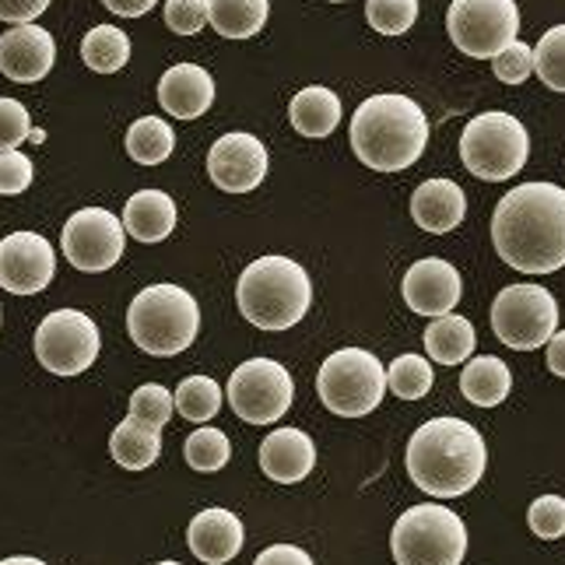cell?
Segmentation results:
<instances>
[{
	"label": "cell",
	"instance_id": "74e56055",
	"mask_svg": "<svg viewBox=\"0 0 565 565\" xmlns=\"http://www.w3.org/2000/svg\"><path fill=\"white\" fill-rule=\"evenodd\" d=\"M32 177H35V166L29 154H22L18 148L0 151V193H4V198L25 193L32 186Z\"/></svg>",
	"mask_w": 565,
	"mask_h": 565
},
{
	"label": "cell",
	"instance_id": "4fadbf2b",
	"mask_svg": "<svg viewBox=\"0 0 565 565\" xmlns=\"http://www.w3.org/2000/svg\"><path fill=\"white\" fill-rule=\"evenodd\" d=\"M127 228L106 207H82L74 211L64 232H61V249L71 267L85 270V275H103V270L116 267L124 257Z\"/></svg>",
	"mask_w": 565,
	"mask_h": 565
},
{
	"label": "cell",
	"instance_id": "277c9868",
	"mask_svg": "<svg viewBox=\"0 0 565 565\" xmlns=\"http://www.w3.org/2000/svg\"><path fill=\"white\" fill-rule=\"evenodd\" d=\"M236 302L243 320H249L253 327L288 330L313 306V281H309L302 264L281 257V253H267L239 275Z\"/></svg>",
	"mask_w": 565,
	"mask_h": 565
},
{
	"label": "cell",
	"instance_id": "5bb4252c",
	"mask_svg": "<svg viewBox=\"0 0 565 565\" xmlns=\"http://www.w3.org/2000/svg\"><path fill=\"white\" fill-rule=\"evenodd\" d=\"M56 275V253L39 232H11L0 239V288L11 296H35Z\"/></svg>",
	"mask_w": 565,
	"mask_h": 565
},
{
	"label": "cell",
	"instance_id": "f1b7e54d",
	"mask_svg": "<svg viewBox=\"0 0 565 565\" xmlns=\"http://www.w3.org/2000/svg\"><path fill=\"white\" fill-rule=\"evenodd\" d=\"M82 61L95 74H116L124 71L130 61V39L116 25H95L82 39Z\"/></svg>",
	"mask_w": 565,
	"mask_h": 565
},
{
	"label": "cell",
	"instance_id": "7c38bea8",
	"mask_svg": "<svg viewBox=\"0 0 565 565\" xmlns=\"http://www.w3.org/2000/svg\"><path fill=\"white\" fill-rule=\"evenodd\" d=\"M446 32L460 53L492 61L520 32L516 0H454L446 11Z\"/></svg>",
	"mask_w": 565,
	"mask_h": 565
},
{
	"label": "cell",
	"instance_id": "52a82bcc",
	"mask_svg": "<svg viewBox=\"0 0 565 565\" xmlns=\"http://www.w3.org/2000/svg\"><path fill=\"white\" fill-rule=\"evenodd\" d=\"M531 138L516 116L510 113H481L460 134L463 169L478 180L502 183L527 166Z\"/></svg>",
	"mask_w": 565,
	"mask_h": 565
},
{
	"label": "cell",
	"instance_id": "ab89813d",
	"mask_svg": "<svg viewBox=\"0 0 565 565\" xmlns=\"http://www.w3.org/2000/svg\"><path fill=\"white\" fill-rule=\"evenodd\" d=\"M207 22V0H166V25L177 35L201 32Z\"/></svg>",
	"mask_w": 565,
	"mask_h": 565
},
{
	"label": "cell",
	"instance_id": "b9f144b4",
	"mask_svg": "<svg viewBox=\"0 0 565 565\" xmlns=\"http://www.w3.org/2000/svg\"><path fill=\"white\" fill-rule=\"evenodd\" d=\"M253 565H313V558H309L302 548H296V544H270V548H264L257 555Z\"/></svg>",
	"mask_w": 565,
	"mask_h": 565
},
{
	"label": "cell",
	"instance_id": "d590c367",
	"mask_svg": "<svg viewBox=\"0 0 565 565\" xmlns=\"http://www.w3.org/2000/svg\"><path fill=\"white\" fill-rule=\"evenodd\" d=\"M492 67H495V77L505 85H523L534 71V50L527 43H520V39H513L510 46L499 50L492 56Z\"/></svg>",
	"mask_w": 565,
	"mask_h": 565
},
{
	"label": "cell",
	"instance_id": "f6af8a7d",
	"mask_svg": "<svg viewBox=\"0 0 565 565\" xmlns=\"http://www.w3.org/2000/svg\"><path fill=\"white\" fill-rule=\"evenodd\" d=\"M0 565H46L43 558H32V555H11V558H4Z\"/></svg>",
	"mask_w": 565,
	"mask_h": 565
},
{
	"label": "cell",
	"instance_id": "836d02e7",
	"mask_svg": "<svg viewBox=\"0 0 565 565\" xmlns=\"http://www.w3.org/2000/svg\"><path fill=\"white\" fill-rule=\"evenodd\" d=\"M365 18L380 35H404L418 18V0H365Z\"/></svg>",
	"mask_w": 565,
	"mask_h": 565
},
{
	"label": "cell",
	"instance_id": "60d3db41",
	"mask_svg": "<svg viewBox=\"0 0 565 565\" xmlns=\"http://www.w3.org/2000/svg\"><path fill=\"white\" fill-rule=\"evenodd\" d=\"M50 8V0H0V22L25 25Z\"/></svg>",
	"mask_w": 565,
	"mask_h": 565
},
{
	"label": "cell",
	"instance_id": "ee69618b",
	"mask_svg": "<svg viewBox=\"0 0 565 565\" xmlns=\"http://www.w3.org/2000/svg\"><path fill=\"white\" fill-rule=\"evenodd\" d=\"M548 369L565 380V330H555L552 341H548Z\"/></svg>",
	"mask_w": 565,
	"mask_h": 565
},
{
	"label": "cell",
	"instance_id": "c3c4849f",
	"mask_svg": "<svg viewBox=\"0 0 565 565\" xmlns=\"http://www.w3.org/2000/svg\"><path fill=\"white\" fill-rule=\"evenodd\" d=\"M0 320H4V309H0Z\"/></svg>",
	"mask_w": 565,
	"mask_h": 565
},
{
	"label": "cell",
	"instance_id": "83f0119b",
	"mask_svg": "<svg viewBox=\"0 0 565 565\" xmlns=\"http://www.w3.org/2000/svg\"><path fill=\"white\" fill-rule=\"evenodd\" d=\"M172 148H177V134L162 116H141L127 130V154L138 166H162Z\"/></svg>",
	"mask_w": 565,
	"mask_h": 565
},
{
	"label": "cell",
	"instance_id": "5b68a950",
	"mask_svg": "<svg viewBox=\"0 0 565 565\" xmlns=\"http://www.w3.org/2000/svg\"><path fill=\"white\" fill-rule=\"evenodd\" d=\"M127 330L134 344L154 359L180 355L201 334V306L186 288L172 281L148 285L127 309Z\"/></svg>",
	"mask_w": 565,
	"mask_h": 565
},
{
	"label": "cell",
	"instance_id": "f546056e",
	"mask_svg": "<svg viewBox=\"0 0 565 565\" xmlns=\"http://www.w3.org/2000/svg\"><path fill=\"white\" fill-rule=\"evenodd\" d=\"M183 454H186V463L193 467V471L214 475V471H222V467L228 463V457H232V443H228V436L222 433V428H214V425H198V428H193V433L186 436Z\"/></svg>",
	"mask_w": 565,
	"mask_h": 565
},
{
	"label": "cell",
	"instance_id": "4316f807",
	"mask_svg": "<svg viewBox=\"0 0 565 565\" xmlns=\"http://www.w3.org/2000/svg\"><path fill=\"white\" fill-rule=\"evenodd\" d=\"M270 0H207V22L228 39H249L267 25Z\"/></svg>",
	"mask_w": 565,
	"mask_h": 565
},
{
	"label": "cell",
	"instance_id": "ffe728a7",
	"mask_svg": "<svg viewBox=\"0 0 565 565\" xmlns=\"http://www.w3.org/2000/svg\"><path fill=\"white\" fill-rule=\"evenodd\" d=\"M159 103L177 120H198L214 103V77L201 64H177L162 74Z\"/></svg>",
	"mask_w": 565,
	"mask_h": 565
},
{
	"label": "cell",
	"instance_id": "603a6c76",
	"mask_svg": "<svg viewBox=\"0 0 565 565\" xmlns=\"http://www.w3.org/2000/svg\"><path fill=\"white\" fill-rule=\"evenodd\" d=\"M288 120L302 138H327L341 124V95L323 85H309L288 103Z\"/></svg>",
	"mask_w": 565,
	"mask_h": 565
},
{
	"label": "cell",
	"instance_id": "e0dca14e",
	"mask_svg": "<svg viewBox=\"0 0 565 565\" xmlns=\"http://www.w3.org/2000/svg\"><path fill=\"white\" fill-rule=\"evenodd\" d=\"M56 43L46 29H35L32 22L14 25L0 35V74L18 85H35L53 71Z\"/></svg>",
	"mask_w": 565,
	"mask_h": 565
},
{
	"label": "cell",
	"instance_id": "e575fe53",
	"mask_svg": "<svg viewBox=\"0 0 565 565\" xmlns=\"http://www.w3.org/2000/svg\"><path fill=\"white\" fill-rule=\"evenodd\" d=\"M172 407H177V401H172V394L159 383H145L130 394V418L145 422L148 428H154V433H162L169 425Z\"/></svg>",
	"mask_w": 565,
	"mask_h": 565
},
{
	"label": "cell",
	"instance_id": "ba28073f",
	"mask_svg": "<svg viewBox=\"0 0 565 565\" xmlns=\"http://www.w3.org/2000/svg\"><path fill=\"white\" fill-rule=\"evenodd\" d=\"M317 394L334 415L362 418L376 412L386 394V369L365 348H341V352L327 355V362L320 365Z\"/></svg>",
	"mask_w": 565,
	"mask_h": 565
},
{
	"label": "cell",
	"instance_id": "8992f818",
	"mask_svg": "<svg viewBox=\"0 0 565 565\" xmlns=\"http://www.w3.org/2000/svg\"><path fill=\"white\" fill-rule=\"evenodd\" d=\"M397 565H460L467 555V527L450 505H412L390 531Z\"/></svg>",
	"mask_w": 565,
	"mask_h": 565
},
{
	"label": "cell",
	"instance_id": "1f68e13d",
	"mask_svg": "<svg viewBox=\"0 0 565 565\" xmlns=\"http://www.w3.org/2000/svg\"><path fill=\"white\" fill-rule=\"evenodd\" d=\"M433 365L422 355H401L386 365V390L397 394L401 401H418L433 390Z\"/></svg>",
	"mask_w": 565,
	"mask_h": 565
},
{
	"label": "cell",
	"instance_id": "44dd1931",
	"mask_svg": "<svg viewBox=\"0 0 565 565\" xmlns=\"http://www.w3.org/2000/svg\"><path fill=\"white\" fill-rule=\"evenodd\" d=\"M467 214V198L454 180H425L412 198V218L433 236L454 232Z\"/></svg>",
	"mask_w": 565,
	"mask_h": 565
},
{
	"label": "cell",
	"instance_id": "f35d334b",
	"mask_svg": "<svg viewBox=\"0 0 565 565\" xmlns=\"http://www.w3.org/2000/svg\"><path fill=\"white\" fill-rule=\"evenodd\" d=\"M32 134V116L18 99H0V151L18 148L29 141Z\"/></svg>",
	"mask_w": 565,
	"mask_h": 565
},
{
	"label": "cell",
	"instance_id": "7dc6e473",
	"mask_svg": "<svg viewBox=\"0 0 565 565\" xmlns=\"http://www.w3.org/2000/svg\"><path fill=\"white\" fill-rule=\"evenodd\" d=\"M330 4H344V0H330Z\"/></svg>",
	"mask_w": 565,
	"mask_h": 565
},
{
	"label": "cell",
	"instance_id": "9a60e30c",
	"mask_svg": "<svg viewBox=\"0 0 565 565\" xmlns=\"http://www.w3.org/2000/svg\"><path fill=\"white\" fill-rule=\"evenodd\" d=\"M207 177L225 193H249L267 177V148L253 134H225L207 151Z\"/></svg>",
	"mask_w": 565,
	"mask_h": 565
},
{
	"label": "cell",
	"instance_id": "8d00e7d4",
	"mask_svg": "<svg viewBox=\"0 0 565 565\" xmlns=\"http://www.w3.org/2000/svg\"><path fill=\"white\" fill-rule=\"evenodd\" d=\"M527 523H531V531L541 537V541H555L565 534V499L558 495H541L531 502V510H527Z\"/></svg>",
	"mask_w": 565,
	"mask_h": 565
},
{
	"label": "cell",
	"instance_id": "bcb514c9",
	"mask_svg": "<svg viewBox=\"0 0 565 565\" xmlns=\"http://www.w3.org/2000/svg\"><path fill=\"white\" fill-rule=\"evenodd\" d=\"M154 565H183V562H177V558H172V562H154Z\"/></svg>",
	"mask_w": 565,
	"mask_h": 565
},
{
	"label": "cell",
	"instance_id": "ac0fdd59",
	"mask_svg": "<svg viewBox=\"0 0 565 565\" xmlns=\"http://www.w3.org/2000/svg\"><path fill=\"white\" fill-rule=\"evenodd\" d=\"M243 520L232 510H222V505L201 510L186 527L190 552L207 565H225L236 558L243 552Z\"/></svg>",
	"mask_w": 565,
	"mask_h": 565
},
{
	"label": "cell",
	"instance_id": "484cf974",
	"mask_svg": "<svg viewBox=\"0 0 565 565\" xmlns=\"http://www.w3.org/2000/svg\"><path fill=\"white\" fill-rule=\"evenodd\" d=\"M425 352L439 365H460L475 352V327L467 317L446 313L436 317V323L425 330Z\"/></svg>",
	"mask_w": 565,
	"mask_h": 565
},
{
	"label": "cell",
	"instance_id": "3957f363",
	"mask_svg": "<svg viewBox=\"0 0 565 565\" xmlns=\"http://www.w3.org/2000/svg\"><path fill=\"white\" fill-rule=\"evenodd\" d=\"M428 145V120L407 95H373L352 116V148L359 162L376 172L412 169Z\"/></svg>",
	"mask_w": 565,
	"mask_h": 565
},
{
	"label": "cell",
	"instance_id": "4dcf8cb0",
	"mask_svg": "<svg viewBox=\"0 0 565 565\" xmlns=\"http://www.w3.org/2000/svg\"><path fill=\"white\" fill-rule=\"evenodd\" d=\"M172 401H177V412L186 418V422H211L214 415L222 412V386L214 383L211 376H186L177 394H172Z\"/></svg>",
	"mask_w": 565,
	"mask_h": 565
},
{
	"label": "cell",
	"instance_id": "30bf717a",
	"mask_svg": "<svg viewBox=\"0 0 565 565\" xmlns=\"http://www.w3.org/2000/svg\"><path fill=\"white\" fill-rule=\"evenodd\" d=\"M35 359L53 376H77L99 359V327L82 309H53L35 327Z\"/></svg>",
	"mask_w": 565,
	"mask_h": 565
},
{
	"label": "cell",
	"instance_id": "7a4b0ae2",
	"mask_svg": "<svg viewBox=\"0 0 565 565\" xmlns=\"http://www.w3.org/2000/svg\"><path fill=\"white\" fill-rule=\"evenodd\" d=\"M489 467L481 433L463 418H433L407 443V475L436 499L467 495Z\"/></svg>",
	"mask_w": 565,
	"mask_h": 565
},
{
	"label": "cell",
	"instance_id": "2e32d148",
	"mask_svg": "<svg viewBox=\"0 0 565 565\" xmlns=\"http://www.w3.org/2000/svg\"><path fill=\"white\" fill-rule=\"evenodd\" d=\"M401 291H404V302L412 306L418 317H446L457 309V302L463 296V285H460V275L450 260L425 257L407 267Z\"/></svg>",
	"mask_w": 565,
	"mask_h": 565
},
{
	"label": "cell",
	"instance_id": "9c48e42d",
	"mask_svg": "<svg viewBox=\"0 0 565 565\" xmlns=\"http://www.w3.org/2000/svg\"><path fill=\"white\" fill-rule=\"evenodd\" d=\"M492 330L502 344L516 348V352H537L558 330V302L544 285H510L492 302Z\"/></svg>",
	"mask_w": 565,
	"mask_h": 565
},
{
	"label": "cell",
	"instance_id": "7bdbcfd3",
	"mask_svg": "<svg viewBox=\"0 0 565 565\" xmlns=\"http://www.w3.org/2000/svg\"><path fill=\"white\" fill-rule=\"evenodd\" d=\"M103 4L120 18H141L159 4V0H103Z\"/></svg>",
	"mask_w": 565,
	"mask_h": 565
},
{
	"label": "cell",
	"instance_id": "8fae6325",
	"mask_svg": "<svg viewBox=\"0 0 565 565\" xmlns=\"http://www.w3.org/2000/svg\"><path fill=\"white\" fill-rule=\"evenodd\" d=\"M296 397L291 373L275 359H249L232 369L228 407L249 425H275L285 418Z\"/></svg>",
	"mask_w": 565,
	"mask_h": 565
},
{
	"label": "cell",
	"instance_id": "d4e9b609",
	"mask_svg": "<svg viewBox=\"0 0 565 565\" xmlns=\"http://www.w3.org/2000/svg\"><path fill=\"white\" fill-rule=\"evenodd\" d=\"M109 454L113 460L127 467V471H145V467H151L154 460H159L162 454V439L154 428H148L145 422L138 418H127L113 428L109 436Z\"/></svg>",
	"mask_w": 565,
	"mask_h": 565
},
{
	"label": "cell",
	"instance_id": "cb8c5ba5",
	"mask_svg": "<svg viewBox=\"0 0 565 565\" xmlns=\"http://www.w3.org/2000/svg\"><path fill=\"white\" fill-rule=\"evenodd\" d=\"M460 390L463 397L478 404V407H495L510 397L513 390V376H510V365L495 355H478L463 365L460 373Z\"/></svg>",
	"mask_w": 565,
	"mask_h": 565
},
{
	"label": "cell",
	"instance_id": "d6986e66",
	"mask_svg": "<svg viewBox=\"0 0 565 565\" xmlns=\"http://www.w3.org/2000/svg\"><path fill=\"white\" fill-rule=\"evenodd\" d=\"M317 463V446L302 428H275L260 443V471L278 484H296L309 478Z\"/></svg>",
	"mask_w": 565,
	"mask_h": 565
},
{
	"label": "cell",
	"instance_id": "d6a6232c",
	"mask_svg": "<svg viewBox=\"0 0 565 565\" xmlns=\"http://www.w3.org/2000/svg\"><path fill=\"white\" fill-rule=\"evenodd\" d=\"M534 71L552 92H565V25H555L537 39Z\"/></svg>",
	"mask_w": 565,
	"mask_h": 565
},
{
	"label": "cell",
	"instance_id": "6da1fadb",
	"mask_svg": "<svg viewBox=\"0 0 565 565\" xmlns=\"http://www.w3.org/2000/svg\"><path fill=\"white\" fill-rule=\"evenodd\" d=\"M492 243L499 257L523 275H552L565 267V190L523 183L495 204Z\"/></svg>",
	"mask_w": 565,
	"mask_h": 565
},
{
	"label": "cell",
	"instance_id": "7402d4cb",
	"mask_svg": "<svg viewBox=\"0 0 565 565\" xmlns=\"http://www.w3.org/2000/svg\"><path fill=\"white\" fill-rule=\"evenodd\" d=\"M124 228L138 243H162L177 228V204L162 190H138L124 207Z\"/></svg>",
	"mask_w": 565,
	"mask_h": 565
}]
</instances>
